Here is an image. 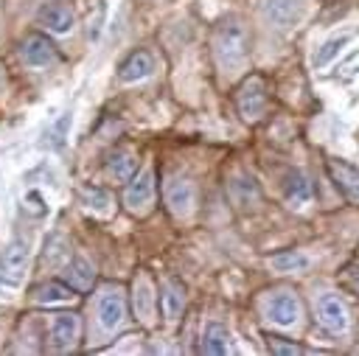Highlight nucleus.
I'll return each instance as SVG.
<instances>
[{"instance_id":"obj_1","label":"nucleus","mask_w":359,"mask_h":356,"mask_svg":"<svg viewBox=\"0 0 359 356\" xmlns=\"http://www.w3.org/2000/svg\"><path fill=\"white\" fill-rule=\"evenodd\" d=\"M247 53H250V36L241 20L227 17L216 25L213 31V56L216 64L224 73H236L247 64Z\"/></svg>"},{"instance_id":"obj_2","label":"nucleus","mask_w":359,"mask_h":356,"mask_svg":"<svg viewBox=\"0 0 359 356\" xmlns=\"http://www.w3.org/2000/svg\"><path fill=\"white\" fill-rule=\"evenodd\" d=\"M154 193H157V182H154V168L146 165L137 177H129V185L123 191V205L129 213H149V207L154 205Z\"/></svg>"},{"instance_id":"obj_3","label":"nucleus","mask_w":359,"mask_h":356,"mask_svg":"<svg viewBox=\"0 0 359 356\" xmlns=\"http://www.w3.org/2000/svg\"><path fill=\"white\" fill-rule=\"evenodd\" d=\"M236 107L247 123H255L266 109V84L261 76H250L236 90Z\"/></svg>"},{"instance_id":"obj_4","label":"nucleus","mask_w":359,"mask_h":356,"mask_svg":"<svg viewBox=\"0 0 359 356\" xmlns=\"http://www.w3.org/2000/svg\"><path fill=\"white\" fill-rule=\"evenodd\" d=\"M132 308H135V317L146 328L157 322V289L146 272H137L132 280Z\"/></svg>"},{"instance_id":"obj_5","label":"nucleus","mask_w":359,"mask_h":356,"mask_svg":"<svg viewBox=\"0 0 359 356\" xmlns=\"http://www.w3.org/2000/svg\"><path fill=\"white\" fill-rule=\"evenodd\" d=\"M81 336V320L70 311H59L50 317V325H48V345L53 350H70L76 348Z\"/></svg>"},{"instance_id":"obj_6","label":"nucleus","mask_w":359,"mask_h":356,"mask_svg":"<svg viewBox=\"0 0 359 356\" xmlns=\"http://www.w3.org/2000/svg\"><path fill=\"white\" fill-rule=\"evenodd\" d=\"M126 317V297L118 286H104L98 294V325L104 331H115L121 328Z\"/></svg>"},{"instance_id":"obj_7","label":"nucleus","mask_w":359,"mask_h":356,"mask_svg":"<svg viewBox=\"0 0 359 356\" xmlns=\"http://www.w3.org/2000/svg\"><path fill=\"white\" fill-rule=\"evenodd\" d=\"M306 11V0H264L261 3V14L269 25L275 28H292L303 20Z\"/></svg>"},{"instance_id":"obj_8","label":"nucleus","mask_w":359,"mask_h":356,"mask_svg":"<svg viewBox=\"0 0 359 356\" xmlns=\"http://www.w3.org/2000/svg\"><path fill=\"white\" fill-rule=\"evenodd\" d=\"M25 266H28V244L22 238H14L0 255V280L17 286L25 275Z\"/></svg>"},{"instance_id":"obj_9","label":"nucleus","mask_w":359,"mask_h":356,"mask_svg":"<svg viewBox=\"0 0 359 356\" xmlns=\"http://www.w3.org/2000/svg\"><path fill=\"white\" fill-rule=\"evenodd\" d=\"M317 322L325 331H331V334H345L348 325H351V317H348L345 303L337 294H323L317 300Z\"/></svg>"},{"instance_id":"obj_10","label":"nucleus","mask_w":359,"mask_h":356,"mask_svg":"<svg viewBox=\"0 0 359 356\" xmlns=\"http://www.w3.org/2000/svg\"><path fill=\"white\" fill-rule=\"evenodd\" d=\"M36 22L45 25L50 34H70L73 31V8L65 0H48L36 11Z\"/></svg>"},{"instance_id":"obj_11","label":"nucleus","mask_w":359,"mask_h":356,"mask_svg":"<svg viewBox=\"0 0 359 356\" xmlns=\"http://www.w3.org/2000/svg\"><path fill=\"white\" fill-rule=\"evenodd\" d=\"M20 56H22V62H25L28 67H50V64L59 62L56 48H53V45L48 42V36H42V34H28V36L22 39V45H20Z\"/></svg>"},{"instance_id":"obj_12","label":"nucleus","mask_w":359,"mask_h":356,"mask_svg":"<svg viewBox=\"0 0 359 356\" xmlns=\"http://www.w3.org/2000/svg\"><path fill=\"white\" fill-rule=\"evenodd\" d=\"M165 205L174 216H191L196 205V188L191 179H168L165 182Z\"/></svg>"},{"instance_id":"obj_13","label":"nucleus","mask_w":359,"mask_h":356,"mask_svg":"<svg viewBox=\"0 0 359 356\" xmlns=\"http://www.w3.org/2000/svg\"><path fill=\"white\" fill-rule=\"evenodd\" d=\"M266 317L280 328H292L300 320V300L292 292H278L266 303Z\"/></svg>"},{"instance_id":"obj_14","label":"nucleus","mask_w":359,"mask_h":356,"mask_svg":"<svg viewBox=\"0 0 359 356\" xmlns=\"http://www.w3.org/2000/svg\"><path fill=\"white\" fill-rule=\"evenodd\" d=\"M151 70H154V59H151V53H149V50H135V53H129V56L121 62V67H118V78L126 81V84H132V81H143V78H149Z\"/></svg>"},{"instance_id":"obj_15","label":"nucleus","mask_w":359,"mask_h":356,"mask_svg":"<svg viewBox=\"0 0 359 356\" xmlns=\"http://www.w3.org/2000/svg\"><path fill=\"white\" fill-rule=\"evenodd\" d=\"M328 174L351 202H359V168L356 165L345 160H328Z\"/></svg>"},{"instance_id":"obj_16","label":"nucleus","mask_w":359,"mask_h":356,"mask_svg":"<svg viewBox=\"0 0 359 356\" xmlns=\"http://www.w3.org/2000/svg\"><path fill=\"white\" fill-rule=\"evenodd\" d=\"M137 168V154L132 146H115L107 154V174L115 177L118 182H126Z\"/></svg>"},{"instance_id":"obj_17","label":"nucleus","mask_w":359,"mask_h":356,"mask_svg":"<svg viewBox=\"0 0 359 356\" xmlns=\"http://www.w3.org/2000/svg\"><path fill=\"white\" fill-rule=\"evenodd\" d=\"M283 199H286L289 207L303 210L306 205H311V182L300 171H292L283 182Z\"/></svg>"},{"instance_id":"obj_18","label":"nucleus","mask_w":359,"mask_h":356,"mask_svg":"<svg viewBox=\"0 0 359 356\" xmlns=\"http://www.w3.org/2000/svg\"><path fill=\"white\" fill-rule=\"evenodd\" d=\"M65 280H67L76 292H87V289H93V283H95V269H93V263H90L87 258L76 255L70 263H65Z\"/></svg>"},{"instance_id":"obj_19","label":"nucleus","mask_w":359,"mask_h":356,"mask_svg":"<svg viewBox=\"0 0 359 356\" xmlns=\"http://www.w3.org/2000/svg\"><path fill=\"white\" fill-rule=\"evenodd\" d=\"M182 306H185L182 286L177 280H165L163 289H160V308H163L165 322H177L180 314H182Z\"/></svg>"},{"instance_id":"obj_20","label":"nucleus","mask_w":359,"mask_h":356,"mask_svg":"<svg viewBox=\"0 0 359 356\" xmlns=\"http://www.w3.org/2000/svg\"><path fill=\"white\" fill-rule=\"evenodd\" d=\"M34 300L39 306H65V303H73L76 300V289L50 280V283H42V286L34 289Z\"/></svg>"},{"instance_id":"obj_21","label":"nucleus","mask_w":359,"mask_h":356,"mask_svg":"<svg viewBox=\"0 0 359 356\" xmlns=\"http://www.w3.org/2000/svg\"><path fill=\"white\" fill-rule=\"evenodd\" d=\"M202 350L210 353V356H224V353H230L227 328L219 325V322H208V325H205V334H202Z\"/></svg>"},{"instance_id":"obj_22","label":"nucleus","mask_w":359,"mask_h":356,"mask_svg":"<svg viewBox=\"0 0 359 356\" xmlns=\"http://www.w3.org/2000/svg\"><path fill=\"white\" fill-rule=\"evenodd\" d=\"M81 205L95 210V213H109L112 210V196H109V191H104L98 185H84L81 188Z\"/></svg>"},{"instance_id":"obj_23","label":"nucleus","mask_w":359,"mask_h":356,"mask_svg":"<svg viewBox=\"0 0 359 356\" xmlns=\"http://www.w3.org/2000/svg\"><path fill=\"white\" fill-rule=\"evenodd\" d=\"M42 261L48 263V266H65L67 261H70V247H67V241L62 238V235H50L48 241H45V255H42Z\"/></svg>"},{"instance_id":"obj_24","label":"nucleus","mask_w":359,"mask_h":356,"mask_svg":"<svg viewBox=\"0 0 359 356\" xmlns=\"http://www.w3.org/2000/svg\"><path fill=\"white\" fill-rule=\"evenodd\" d=\"M269 266L278 269V272H303V269L309 266V258H306L303 252L289 249V252H278V255H272V258H269Z\"/></svg>"},{"instance_id":"obj_25","label":"nucleus","mask_w":359,"mask_h":356,"mask_svg":"<svg viewBox=\"0 0 359 356\" xmlns=\"http://www.w3.org/2000/svg\"><path fill=\"white\" fill-rule=\"evenodd\" d=\"M70 123H73V115H70V112H62V115H59V118L45 129V146L59 149V146L65 143L67 132H70Z\"/></svg>"},{"instance_id":"obj_26","label":"nucleus","mask_w":359,"mask_h":356,"mask_svg":"<svg viewBox=\"0 0 359 356\" xmlns=\"http://www.w3.org/2000/svg\"><path fill=\"white\" fill-rule=\"evenodd\" d=\"M230 193H233V199H236L238 205H250V202L258 199V185H255L252 177L241 174V177H236V179L230 182Z\"/></svg>"},{"instance_id":"obj_27","label":"nucleus","mask_w":359,"mask_h":356,"mask_svg":"<svg viewBox=\"0 0 359 356\" xmlns=\"http://www.w3.org/2000/svg\"><path fill=\"white\" fill-rule=\"evenodd\" d=\"M351 42V36L348 34H342V36H331V39H325L320 48H317V53H314V67H325L345 45Z\"/></svg>"},{"instance_id":"obj_28","label":"nucleus","mask_w":359,"mask_h":356,"mask_svg":"<svg viewBox=\"0 0 359 356\" xmlns=\"http://www.w3.org/2000/svg\"><path fill=\"white\" fill-rule=\"evenodd\" d=\"M22 207H25V213H31V216H45L48 213V202H45V196L39 193V191H25V196H22Z\"/></svg>"},{"instance_id":"obj_29","label":"nucleus","mask_w":359,"mask_h":356,"mask_svg":"<svg viewBox=\"0 0 359 356\" xmlns=\"http://www.w3.org/2000/svg\"><path fill=\"white\" fill-rule=\"evenodd\" d=\"M269 350H272V353H300L303 348H297V345H283V342L269 339Z\"/></svg>"},{"instance_id":"obj_30","label":"nucleus","mask_w":359,"mask_h":356,"mask_svg":"<svg viewBox=\"0 0 359 356\" xmlns=\"http://www.w3.org/2000/svg\"><path fill=\"white\" fill-rule=\"evenodd\" d=\"M353 67H359V53H353L345 64H339V70H342V73H353Z\"/></svg>"}]
</instances>
